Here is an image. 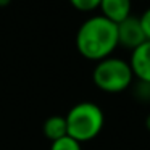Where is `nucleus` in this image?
Masks as SVG:
<instances>
[{
	"label": "nucleus",
	"mask_w": 150,
	"mask_h": 150,
	"mask_svg": "<svg viewBox=\"0 0 150 150\" xmlns=\"http://www.w3.org/2000/svg\"><path fill=\"white\" fill-rule=\"evenodd\" d=\"M76 49L86 60L100 62L118 49L116 24L102 15L87 18L76 33Z\"/></svg>",
	"instance_id": "obj_1"
},
{
	"label": "nucleus",
	"mask_w": 150,
	"mask_h": 150,
	"mask_svg": "<svg viewBox=\"0 0 150 150\" xmlns=\"http://www.w3.org/2000/svg\"><path fill=\"white\" fill-rule=\"evenodd\" d=\"M68 136L79 144L94 140L105 126V115L94 102H79L66 113Z\"/></svg>",
	"instance_id": "obj_2"
},
{
	"label": "nucleus",
	"mask_w": 150,
	"mask_h": 150,
	"mask_svg": "<svg viewBox=\"0 0 150 150\" xmlns=\"http://www.w3.org/2000/svg\"><path fill=\"white\" fill-rule=\"evenodd\" d=\"M92 81L97 89L107 94H120L132 86L134 74L127 60L111 55L97 62L92 73Z\"/></svg>",
	"instance_id": "obj_3"
},
{
	"label": "nucleus",
	"mask_w": 150,
	"mask_h": 150,
	"mask_svg": "<svg viewBox=\"0 0 150 150\" xmlns=\"http://www.w3.org/2000/svg\"><path fill=\"white\" fill-rule=\"evenodd\" d=\"M116 31H118V47H123V49L131 50V52L147 40L142 28H140L139 18L132 16V15L127 16L126 20H123L121 23H118Z\"/></svg>",
	"instance_id": "obj_4"
},
{
	"label": "nucleus",
	"mask_w": 150,
	"mask_h": 150,
	"mask_svg": "<svg viewBox=\"0 0 150 150\" xmlns=\"http://www.w3.org/2000/svg\"><path fill=\"white\" fill-rule=\"evenodd\" d=\"M129 66L134 79L150 84V40H145L131 52Z\"/></svg>",
	"instance_id": "obj_5"
},
{
	"label": "nucleus",
	"mask_w": 150,
	"mask_h": 150,
	"mask_svg": "<svg viewBox=\"0 0 150 150\" xmlns=\"http://www.w3.org/2000/svg\"><path fill=\"white\" fill-rule=\"evenodd\" d=\"M100 15L111 23L118 24L127 16H131L132 0H100Z\"/></svg>",
	"instance_id": "obj_6"
},
{
	"label": "nucleus",
	"mask_w": 150,
	"mask_h": 150,
	"mask_svg": "<svg viewBox=\"0 0 150 150\" xmlns=\"http://www.w3.org/2000/svg\"><path fill=\"white\" fill-rule=\"evenodd\" d=\"M42 131H44V136H45L50 142L68 136L65 116H62V115H52V116H49L45 121H44Z\"/></svg>",
	"instance_id": "obj_7"
},
{
	"label": "nucleus",
	"mask_w": 150,
	"mask_h": 150,
	"mask_svg": "<svg viewBox=\"0 0 150 150\" xmlns=\"http://www.w3.org/2000/svg\"><path fill=\"white\" fill-rule=\"evenodd\" d=\"M82 144H79L78 140H74L73 137L65 136L58 140L50 142V150H82Z\"/></svg>",
	"instance_id": "obj_8"
},
{
	"label": "nucleus",
	"mask_w": 150,
	"mask_h": 150,
	"mask_svg": "<svg viewBox=\"0 0 150 150\" xmlns=\"http://www.w3.org/2000/svg\"><path fill=\"white\" fill-rule=\"evenodd\" d=\"M69 4L74 10L82 11V13H92L98 10L100 7V0H69Z\"/></svg>",
	"instance_id": "obj_9"
},
{
	"label": "nucleus",
	"mask_w": 150,
	"mask_h": 150,
	"mask_svg": "<svg viewBox=\"0 0 150 150\" xmlns=\"http://www.w3.org/2000/svg\"><path fill=\"white\" fill-rule=\"evenodd\" d=\"M134 95L139 100H150V84L137 81L136 87H134Z\"/></svg>",
	"instance_id": "obj_10"
},
{
	"label": "nucleus",
	"mask_w": 150,
	"mask_h": 150,
	"mask_svg": "<svg viewBox=\"0 0 150 150\" xmlns=\"http://www.w3.org/2000/svg\"><path fill=\"white\" fill-rule=\"evenodd\" d=\"M139 23H140V28H142V31H144L145 39L150 40V7L139 16Z\"/></svg>",
	"instance_id": "obj_11"
},
{
	"label": "nucleus",
	"mask_w": 150,
	"mask_h": 150,
	"mask_svg": "<svg viewBox=\"0 0 150 150\" xmlns=\"http://www.w3.org/2000/svg\"><path fill=\"white\" fill-rule=\"evenodd\" d=\"M11 4V0H0V8H4V7H8V5Z\"/></svg>",
	"instance_id": "obj_12"
},
{
	"label": "nucleus",
	"mask_w": 150,
	"mask_h": 150,
	"mask_svg": "<svg viewBox=\"0 0 150 150\" xmlns=\"http://www.w3.org/2000/svg\"><path fill=\"white\" fill-rule=\"evenodd\" d=\"M145 127H147V131L150 132V115L145 118Z\"/></svg>",
	"instance_id": "obj_13"
}]
</instances>
